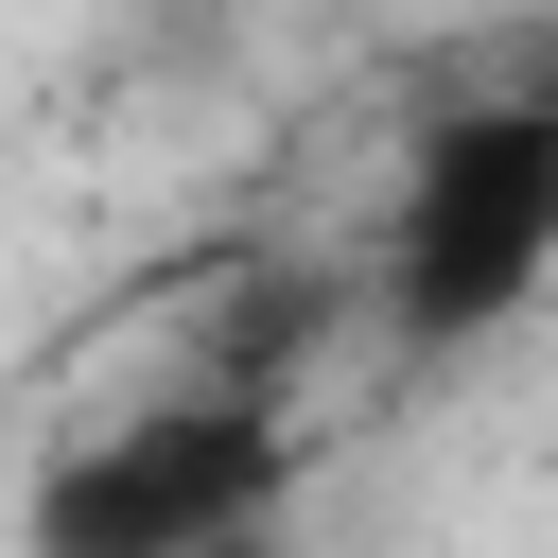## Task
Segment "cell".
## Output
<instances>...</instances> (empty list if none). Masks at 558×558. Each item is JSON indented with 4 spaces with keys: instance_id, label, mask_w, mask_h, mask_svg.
Wrapping results in <instances>:
<instances>
[{
    "instance_id": "1",
    "label": "cell",
    "mask_w": 558,
    "mask_h": 558,
    "mask_svg": "<svg viewBox=\"0 0 558 558\" xmlns=\"http://www.w3.org/2000/svg\"><path fill=\"white\" fill-rule=\"evenodd\" d=\"M558 296V87H471L401 140V209L366 262L384 349L471 366L488 331H523Z\"/></svg>"
},
{
    "instance_id": "2",
    "label": "cell",
    "mask_w": 558,
    "mask_h": 558,
    "mask_svg": "<svg viewBox=\"0 0 558 558\" xmlns=\"http://www.w3.org/2000/svg\"><path fill=\"white\" fill-rule=\"evenodd\" d=\"M262 523H296V401L227 366L70 418L17 488V558H227Z\"/></svg>"
},
{
    "instance_id": "3",
    "label": "cell",
    "mask_w": 558,
    "mask_h": 558,
    "mask_svg": "<svg viewBox=\"0 0 558 558\" xmlns=\"http://www.w3.org/2000/svg\"><path fill=\"white\" fill-rule=\"evenodd\" d=\"M227 558H296V541H279V523H262V541H227Z\"/></svg>"
},
{
    "instance_id": "4",
    "label": "cell",
    "mask_w": 558,
    "mask_h": 558,
    "mask_svg": "<svg viewBox=\"0 0 558 558\" xmlns=\"http://www.w3.org/2000/svg\"><path fill=\"white\" fill-rule=\"evenodd\" d=\"M523 87H558V35H541V70H523Z\"/></svg>"
}]
</instances>
